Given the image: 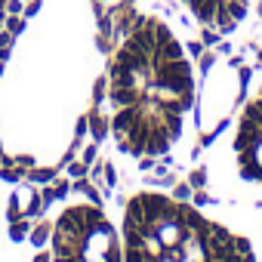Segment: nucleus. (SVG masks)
<instances>
[{"label":"nucleus","instance_id":"nucleus-1","mask_svg":"<svg viewBox=\"0 0 262 262\" xmlns=\"http://www.w3.org/2000/svg\"><path fill=\"white\" fill-rule=\"evenodd\" d=\"M111 99H114L117 108H126V105H136V102H139V93H136L133 86H120V83H114Z\"/></svg>","mask_w":262,"mask_h":262},{"label":"nucleus","instance_id":"nucleus-2","mask_svg":"<svg viewBox=\"0 0 262 262\" xmlns=\"http://www.w3.org/2000/svg\"><path fill=\"white\" fill-rule=\"evenodd\" d=\"M167 145H170V129H167V126H161L158 133L151 136V142H145L148 155H164V151H167Z\"/></svg>","mask_w":262,"mask_h":262},{"label":"nucleus","instance_id":"nucleus-3","mask_svg":"<svg viewBox=\"0 0 262 262\" xmlns=\"http://www.w3.org/2000/svg\"><path fill=\"white\" fill-rule=\"evenodd\" d=\"M90 129H93V136H96V139H102V136H105V129H108V123H105L99 114H93V117H90Z\"/></svg>","mask_w":262,"mask_h":262},{"label":"nucleus","instance_id":"nucleus-4","mask_svg":"<svg viewBox=\"0 0 262 262\" xmlns=\"http://www.w3.org/2000/svg\"><path fill=\"white\" fill-rule=\"evenodd\" d=\"M7 28H10V34H19V31H22V19H19V16L7 19Z\"/></svg>","mask_w":262,"mask_h":262},{"label":"nucleus","instance_id":"nucleus-5","mask_svg":"<svg viewBox=\"0 0 262 262\" xmlns=\"http://www.w3.org/2000/svg\"><path fill=\"white\" fill-rule=\"evenodd\" d=\"M83 173H86L83 164H71V176H83Z\"/></svg>","mask_w":262,"mask_h":262},{"label":"nucleus","instance_id":"nucleus-6","mask_svg":"<svg viewBox=\"0 0 262 262\" xmlns=\"http://www.w3.org/2000/svg\"><path fill=\"white\" fill-rule=\"evenodd\" d=\"M34 179H37V182H47V179H53V173H47V170H37V173H34Z\"/></svg>","mask_w":262,"mask_h":262},{"label":"nucleus","instance_id":"nucleus-7","mask_svg":"<svg viewBox=\"0 0 262 262\" xmlns=\"http://www.w3.org/2000/svg\"><path fill=\"white\" fill-rule=\"evenodd\" d=\"M10 43H13V34L4 31V34H0V47H10Z\"/></svg>","mask_w":262,"mask_h":262},{"label":"nucleus","instance_id":"nucleus-8","mask_svg":"<svg viewBox=\"0 0 262 262\" xmlns=\"http://www.w3.org/2000/svg\"><path fill=\"white\" fill-rule=\"evenodd\" d=\"M10 13H13V16L22 13V4H19V0H10Z\"/></svg>","mask_w":262,"mask_h":262},{"label":"nucleus","instance_id":"nucleus-9","mask_svg":"<svg viewBox=\"0 0 262 262\" xmlns=\"http://www.w3.org/2000/svg\"><path fill=\"white\" fill-rule=\"evenodd\" d=\"M43 241H47V228H40V231L34 234V244H43Z\"/></svg>","mask_w":262,"mask_h":262},{"label":"nucleus","instance_id":"nucleus-10","mask_svg":"<svg viewBox=\"0 0 262 262\" xmlns=\"http://www.w3.org/2000/svg\"><path fill=\"white\" fill-rule=\"evenodd\" d=\"M216 40H219V37H216L213 31H207V34H204V43H216Z\"/></svg>","mask_w":262,"mask_h":262},{"label":"nucleus","instance_id":"nucleus-11","mask_svg":"<svg viewBox=\"0 0 262 262\" xmlns=\"http://www.w3.org/2000/svg\"><path fill=\"white\" fill-rule=\"evenodd\" d=\"M176 198H182V201H185V198H188V185H182V188H176Z\"/></svg>","mask_w":262,"mask_h":262},{"label":"nucleus","instance_id":"nucleus-12","mask_svg":"<svg viewBox=\"0 0 262 262\" xmlns=\"http://www.w3.org/2000/svg\"><path fill=\"white\" fill-rule=\"evenodd\" d=\"M34 262H50V259H47V256H37V259H34Z\"/></svg>","mask_w":262,"mask_h":262}]
</instances>
